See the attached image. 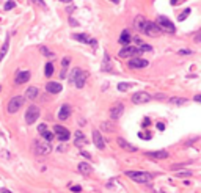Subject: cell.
<instances>
[{
  "instance_id": "9",
  "label": "cell",
  "mask_w": 201,
  "mask_h": 193,
  "mask_svg": "<svg viewBox=\"0 0 201 193\" xmlns=\"http://www.w3.org/2000/svg\"><path fill=\"white\" fill-rule=\"evenodd\" d=\"M123 112H124V105L121 104V102H116V104H113L112 107H110V118L113 119V121H116V119H120L121 118V115H123Z\"/></svg>"
},
{
  "instance_id": "10",
  "label": "cell",
  "mask_w": 201,
  "mask_h": 193,
  "mask_svg": "<svg viewBox=\"0 0 201 193\" xmlns=\"http://www.w3.org/2000/svg\"><path fill=\"white\" fill-rule=\"evenodd\" d=\"M54 132H55V135H57V138L60 141H68L69 137H71L69 130L66 127H63V126H54Z\"/></svg>"
},
{
  "instance_id": "31",
  "label": "cell",
  "mask_w": 201,
  "mask_h": 193,
  "mask_svg": "<svg viewBox=\"0 0 201 193\" xmlns=\"http://www.w3.org/2000/svg\"><path fill=\"white\" fill-rule=\"evenodd\" d=\"M43 140H44V141H47V143H50V141L54 140V134L47 130L46 134H43Z\"/></svg>"
},
{
  "instance_id": "20",
  "label": "cell",
  "mask_w": 201,
  "mask_h": 193,
  "mask_svg": "<svg viewBox=\"0 0 201 193\" xmlns=\"http://www.w3.org/2000/svg\"><path fill=\"white\" fill-rule=\"evenodd\" d=\"M28 79H30V72L28 71H22V72H19L18 75H16V83L18 85H22V83H25V82H28Z\"/></svg>"
},
{
  "instance_id": "45",
  "label": "cell",
  "mask_w": 201,
  "mask_h": 193,
  "mask_svg": "<svg viewBox=\"0 0 201 193\" xmlns=\"http://www.w3.org/2000/svg\"><path fill=\"white\" fill-rule=\"evenodd\" d=\"M143 126H145V127L149 126V118H145V119H143Z\"/></svg>"
},
{
  "instance_id": "2",
  "label": "cell",
  "mask_w": 201,
  "mask_h": 193,
  "mask_svg": "<svg viewBox=\"0 0 201 193\" xmlns=\"http://www.w3.org/2000/svg\"><path fill=\"white\" fill-rule=\"evenodd\" d=\"M126 176L138 184H149L152 180V176L149 173H145V171H126Z\"/></svg>"
},
{
  "instance_id": "33",
  "label": "cell",
  "mask_w": 201,
  "mask_h": 193,
  "mask_svg": "<svg viewBox=\"0 0 201 193\" xmlns=\"http://www.w3.org/2000/svg\"><path fill=\"white\" fill-rule=\"evenodd\" d=\"M30 2H32V3H35V5H38V7H39V8H43V10H46V8H47V7H46V3L43 2V0H30Z\"/></svg>"
},
{
  "instance_id": "30",
  "label": "cell",
  "mask_w": 201,
  "mask_h": 193,
  "mask_svg": "<svg viewBox=\"0 0 201 193\" xmlns=\"http://www.w3.org/2000/svg\"><path fill=\"white\" fill-rule=\"evenodd\" d=\"M54 74V64L52 63H46V77H50Z\"/></svg>"
},
{
  "instance_id": "18",
  "label": "cell",
  "mask_w": 201,
  "mask_h": 193,
  "mask_svg": "<svg viewBox=\"0 0 201 193\" xmlns=\"http://www.w3.org/2000/svg\"><path fill=\"white\" fill-rule=\"evenodd\" d=\"M36 96H38V88H36V86H30V88H27V91H25L24 99H27V101H35Z\"/></svg>"
},
{
  "instance_id": "23",
  "label": "cell",
  "mask_w": 201,
  "mask_h": 193,
  "mask_svg": "<svg viewBox=\"0 0 201 193\" xmlns=\"http://www.w3.org/2000/svg\"><path fill=\"white\" fill-rule=\"evenodd\" d=\"M120 43H121V44H124V46H127V44L131 43V35H129V32H127V30H124V32L121 33V36H120Z\"/></svg>"
},
{
  "instance_id": "42",
  "label": "cell",
  "mask_w": 201,
  "mask_h": 193,
  "mask_svg": "<svg viewBox=\"0 0 201 193\" xmlns=\"http://www.w3.org/2000/svg\"><path fill=\"white\" fill-rule=\"evenodd\" d=\"M181 2H182V0H170V3H171L173 7H176V5H178V3H181Z\"/></svg>"
},
{
  "instance_id": "40",
  "label": "cell",
  "mask_w": 201,
  "mask_h": 193,
  "mask_svg": "<svg viewBox=\"0 0 201 193\" xmlns=\"http://www.w3.org/2000/svg\"><path fill=\"white\" fill-rule=\"evenodd\" d=\"M178 176L179 177H182V176H192V171H179Z\"/></svg>"
},
{
  "instance_id": "15",
  "label": "cell",
  "mask_w": 201,
  "mask_h": 193,
  "mask_svg": "<svg viewBox=\"0 0 201 193\" xmlns=\"http://www.w3.org/2000/svg\"><path fill=\"white\" fill-rule=\"evenodd\" d=\"M79 171L83 174V176H91L93 174V166L90 165V163H86V162H82V163H79Z\"/></svg>"
},
{
  "instance_id": "46",
  "label": "cell",
  "mask_w": 201,
  "mask_h": 193,
  "mask_svg": "<svg viewBox=\"0 0 201 193\" xmlns=\"http://www.w3.org/2000/svg\"><path fill=\"white\" fill-rule=\"evenodd\" d=\"M193 101H198V102H201V94H196L195 98H193Z\"/></svg>"
},
{
  "instance_id": "32",
  "label": "cell",
  "mask_w": 201,
  "mask_h": 193,
  "mask_svg": "<svg viewBox=\"0 0 201 193\" xmlns=\"http://www.w3.org/2000/svg\"><path fill=\"white\" fill-rule=\"evenodd\" d=\"M138 49H140V52H152V47H151L149 44H145V43H143Z\"/></svg>"
},
{
  "instance_id": "35",
  "label": "cell",
  "mask_w": 201,
  "mask_h": 193,
  "mask_svg": "<svg viewBox=\"0 0 201 193\" xmlns=\"http://www.w3.org/2000/svg\"><path fill=\"white\" fill-rule=\"evenodd\" d=\"M38 132H39L41 135H43V134H46V132H47V124H46V123L39 124V126H38Z\"/></svg>"
},
{
  "instance_id": "8",
  "label": "cell",
  "mask_w": 201,
  "mask_h": 193,
  "mask_svg": "<svg viewBox=\"0 0 201 193\" xmlns=\"http://www.w3.org/2000/svg\"><path fill=\"white\" fill-rule=\"evenodd\" d=\"M151 101V94L146 93V91H138L132 96V102L134 104H146Z\"/></svg>"
},
{
  "instance_id": "24",
  "label": "cell",
  "mask_w": 201,
  "mask_h": 193,
  "mask_svg": "<svg viewBox=\"0 0 201 193\" xmlns=\"http://www.w3.org/2000/svg\"><path fill=\"white\" fill-rule=\"evenodd\" d=\"M74 38L77 39V41H82V43H91L93 39L88 36V35H85V33H77V35H74Z\"/></svg>"
},
{
  "instance_id": "50",
  "label": "cell",
  "mask_w": 201,
  "mask_h": 193,
  "mask_svg": "<svg viewBox=\"0 0 201 193\" xmlns=\"http://www.w3.org/2000/svg\"><path fill=\"white\" fill-rule=\"evenodd\" d=\"M112 2H113V3H118V2H120V0H112Z\"/></svg>"
},
{
  "instance_id": "39",
  "label": "cell",
  "mask_w": 201,
  "mask_h": 193,
  "mask_svg": "<svg viewBox=\"0 0 201 193\" xmlns=\"http://www.w3.org/2000/svg\"><path fill=\"white\" fill-rule=\"evenodd\" d=\"M179 55H192V50H188V49H181V50H179Z\"/></svg>"
},
{
  "instance_id": "49",
  "label": "cell",
  "mask_w": 201,
  "mask_h": 193,
  "mask_svg": "<svg viewBox=\"0 0 201 193\" xmlns=\"http://www.w3.org/2000/svg\"><path fill=\"white\" fill-rule=\"evenodd\" d=\"M60 2H64V3H69V2H72V0H60Z\"/></svg>"
},
{
  "instance_id": "6",
  "label": "cell",
  "mask_w": 201,
  "mask_h": 193,
  "mask_svg": "<svg viewBox=\"0 0 201 193\" xmlns=\"http://www.w3.org/2000/svg\"><path fill=\"white\" fill-rule=\"evenodd\" d=\"M138 53H140V49L138 47H134V46H126L124 49H121L118 52L120 58H135Z\"/></svg>"
},
{
  "instance_id": "34",
  "label": "cell",
  "mask_w": 201,
  "mask_h": 193,
  "mask_svg": "<svg viewBox=\"0 0 201 193\" xmlns=\"http://www.w3.org/2000/svg\"><path fill=\"white\" fill-rule=\"evenodd\" d=\"M188 14H190V10L187 8V10H184V13H182V14H179V18H178V19H179V21H185V19L188 18Z\"/></svg>"
},
{
  "instance_id": "1",
  "label": "cell",
  "mask_w": 201,
  "mask_h": 193,
  "mask_svg": "<svg viewBox=\"0 0 201 193\" xmlns=\"http://www.w3.org/2000/svg\"><path fill=\"white\" fill-rule=\"evenodd\" d=\"M32 148H33V152H35L36 155H47V154L52 151L50 143L44 141L43 138H36V140H33Z\"/></svg>"
},
{
  "instance_id": "36",
  "label": "cell",
  "mask_w": 201,
  "mask_h": 193,
  "mask_svg": "<svg viewBox=\"0 0 201 193\" xmlns=\"http://www.w3.org/2000/svg\"><path fill=\"white\" fill-rule=\"evenodd\" d=\"M41 53H43V55H46V57H54V53H52L47 47H41Z\"/></svg>"
},
{
  "instance_id": "13",
  "label": "cell",
  "mask_w": 201,
  "mask_h": 193,
  "mask_svg": "<svg viewBox=\"0 0 201 193\" xmlns=\"http://www.w3.org/2000/svg\"><path fill=\"white\" fill-rule=\"evenodd\" d=\"M116 141H118V145H120V148H121L123 151H127V152H135V151H137V148H135L132 143H129L127 140H124V138H121V137H120Z\"/></svg>"
},
{
  "instance_id": "21",
  "label": "cell",
  "mask_w": 201,
  "mask_h": 193,
  "mask_svg": "<svg viewBox=\"0 0 201 193\" xmlns=\"http://www.w3.org/2000/svg\"><path fill=\"white\" fill-rule=\"evenodd\" d=\"M74 137H75V141H74V143H75V146H77V148H82V146H85V145H86L85 135H83L80 130H77V132L74 134Z\"/></svg>"
},
{
  "instance_id": "38",
  "label": "cell",
  "mask_w": 201,
  "mask_h": 193,
  "mask_svg": "<svg viewBox=\"0 0 201 193\" xmlns=\"http://www.w3.org/2000/svg\"><path fill=\"white\" fill-rule=\"evenodd\" d=\"M110 124L109 123H102V124H100V129H102V130H113V127H109Z\"/></svg>"
},
{
  "instance_id": "17",
  "label": "cell",
  "mask_w": 201,
  "mask_h": 193,
  "mask_svg": "<svg viewBox=\"0 0 201 193\" xmlns=\"http://www.w3.org/2000/svg\"><path fill=\"white\" fill-rule=\"evenodd\" d=\"M46 89H47V93H50V94H57V93L61 91V85L57 83V82H49V83L46 85Z\"/></svg>"
},
{
  "instance_id": "29",
  "label": "cell",
  "mask_w": 201,
  "mask_h": 193,
  "mask_svg": "<svg viewBox=\"0 0 201 193\" xmlns=\"http://www.w3.org/2000/svg\"><path fill=\"white\" fill-rule=\"evenodd\" d=\"M129 88H132V83H127V82L118 83V89H120V91H127Z\"/></svg>"
},
{
  "instance_id": "4",
  "label": "cell",
  "mask_w": 201,
  "mask_h": 193,
  "mask_svg": "<svg viewBox=\"0 0 201 193\" xmlns=\"http://www.w3.org/2000/svg\"><path fill=\"white\" fill-rule=\"evenodd\" d=\"M143 32L148 35V36H160L163 32H162V28L156 24V22H149V21H146V24H145V28H143Z\"/></svg>"
},
{
  "instance_id": "44",
  "label": "cell",
  "mask_w": 201,
  "mask_h": 193,
  "mask_svg": "<svg viewBox=\"0 0 201 193\" xmlns=\"http://www.w3.org/2000/svg\"><path fill=\"white\" fill-rule=\"evenodd\" d=\"M195 41L201 43V32H199V33H196V36H195Z\"/></svg>"
},
{
  "instance_id": "5",
  "label": "cell",
  "mask_w": 201,
  "mask_h": 193,
  "mask_svg": "<svg viewBox=\"0 0 201 193\" xmlns=\"http://www.w3.org/2000/svg\"><path fill=\"white\" fill-rule=\"evenodd\" d=\"M24 105V96H14V98L8 102V113H16L19 109Z\"/></svg>"
},
{
  "instance_id": "51",
  "label": "cell",
  "mask_w": 201,
  "mask_h": 193,
  "mask_svg": "<svg viewBox=\"0 0 201 193\" xmlns=\"http://www.w3.org/2000/svg\"><path fill=\"white\" fill-rule=\"evenodd\" d=\"M159 193H163V191H159Z\"/></svg>"
},
{
  "instance_id": "37",
  "label": "cell",
  "mask_w": 201,
  "mask_h": 193,
  "mask_svg": "<svg viewBox=\"0 0 201 193\" xmlns=\"http://www.w3.org/2000/svg\"><path fill=\"white\" fill-rule=\"evenodd\" d=\"M14 7H16V3L13 2V0H10V2H7V3H5V10H7V11H8V10H13Z\"/></svg>"
},
{
  "instance_id": "12",
  "label": "cell",
  "mask_w": 201,
  "mask_h": 193,
  "mask_svg": "<svg viewBox=\"0 0 201 193\" xmlns=\"http://www.w3.org/2000/svg\"><path fill=\"white\" fill-rule=\"evenodd\" d=\"M93 143L97 149H104L106 148V143H104V138L100 135L99 130H93Z\"/></svg>"
},
{
  "instance_id": "28",
  "label": "cell",
  "mask_w": 201,
  "mask_h": 193,
  "mask_svg": "<svg viewBox=\"0 0 201 193\" xmlns=\"http://www.w3.org/2000/svg\"><path fill=\"white\" fill-rule=\"evenodd\" d=\"M102 69H104V71H106V69H109V71L112 69V64H110V57H109L107 53L104 55V64H102Z\"/></svg>"
},
{
  "instance_id": "22",
  "label": "cell",
  "mask_w": 201,
  "mask_h": 193,
  "mask_svg": "<svg viewBox=\"0 0 201 193\" xmlns=\"http://www.w3.org/2000/svg\"><path fill=\"white\" fill-rule=\"evenodd\" d=\"M85 82H86V74L82 71V72L77 75V79H75V82H74V83H75V86H77V88H83V86H85Z\"/></svg>"
},
{
  "instance_id": "43",
  "label": "cell",
  "mask_w": 201,
  "mask_h": 193,
  "mask_svg": "<svg viewBox=\"0 0 201 193\" xmlns=\"http://www.w3.org/2000/svg\"><path fill=\"white\" fill-rule=\"evenodd\" d=\"M157 129H159V130H165V124H163V123H159V124H157Z\"/></svg>"
},
{
  "instance_id": "47",
  "label": "cell",
  "mask_w": 201,
  "mask_h": 193,
  "mask_svg": "<svg viewBox=\"0 0 201 193\" xmlns=\"http://www.w3.org/2000/svg\"><path fill=\"white\" fill-rule=\"evenodd\" d=\"M80 152H82V154H83V155H85V157H86V159H90V157H91V155H90V154H88V152H85V151H80Z\"/></svg>"
},
{
  "instance_id": "27",
  "label": "cell",
  "mask_w": 201,
  "mask_h": 193,
  "mask_svg": "<svg viewBox=\"0 0 201 193\" xmlns=\"http://www.w3.org/2000/svg\"><path fill=\"white\" fill-rule=\"evenodd\" d=\"M8 46H10V39L7 38V41H5V44L2 46V50H0V61H2V58L5 57V53H7V50H8Z\"/></svg>"
},
{
  "instance_id": "26",
  "label": "cell",
  "mask_w": 201,
  "mask_h": 193,
  "mask_svg": "<svg viewBox=\"0 0 201 193\" xmlns=\"http://www.w3.org/2000/svg\"><path fill=\"white\" fill-rule=\"evenodd\" d=\"M170 102L174 104V105H185L187 104V99H184V98H171Z\"/></svg>"
},
{
  "instance_id": "19",
  "label": "cell",
  "mask_w": 201,
  "mask_h": 193,
  "mask_svg": "<svg viewBox=\"0 0 201 193\" xmlns=\"http://www.w3.org/2000/svg\"><path fill=\"white\" fill-rule=\"evenodd\" d=\"M145 24H146L145 16H137V18H135V21H134V28H135V30H138V32H143Z\"/></svg>"
},
{
  "instance_id": "7",
  "label": "cell",
  "mask_w": 201,
  "mask_h": 193,
  "mask_svg": "<svg viewBox=\"0 0 201 193\" xmlns=\"http://www.w3.org/2000/svg\"><path fill=\"white\" fill-rule=\"evenodd\" d=\"M160 28H162V32L163 30H167V32H170V33H173L174 32V25H173V22L168 19V18H165V16H157V22H156Z\"/></svg>"
},
{
  "instance_id": "14",
  "label": "cell",
  "mask_w": 201,
  "mask_h": 193,
  "mask_svg": "<svg viewBox=\"0 0 201 193\" xmlns=\"http://www.w3.org/2000/svg\"><path fill=\"white\" fill-rule=\"evenodd\" d=\"M146 155L151 157V159H157V160L168 159V152L167 151H149V152H146Z\"/></svg>"
},
{
  "instance_id": "16",
  "label": "cell",
  "mask_w": 201,
  "mask_h": 193,
  "mask_svg": "<svg viewBox=\"0 0 201 193\" xmlns=\"http://www.w3.org/2000/svg\"><path fill=\"white\" fill-rule=\"evenodd\" d=\"M69 115H71V107H69L68 104H63L61 109H60V112H58V118H60L61 121H64V119L69 118Z\"/></svg>"
},
{
  "instance_id": "25",
  "label": "cell",
  "mask_w": 201,
  "mask_h": 193,
  "mask_svg": "<svg viewBox=\"0 0 201 193\" xmlns=\"http://www.w3.org/2000/svg\"><path fill=\"white\" fill-rule=\"evenodd\" d=\"M82 72V69L80 68H74L72 71H71V74H69V82H75V79H77V75Z\"/></svg>"
},
{
  "instance_id": "48",
  "label": "cell",
  "mask_w": 201,
  "mask_h": 193,
  "mask_svg": "<svg viewBox=\"0 0 201 193\" xmlns=\"http://www.w3.org/2000/svg\"><path fill=\"white\" fill-rule=\"evenodd\" d=\"M0 193H11V191H8V190H5V188H0Z\"/></svg>"
},
{
  "instance_id": "11",
  "label": "cell",
  "mask_w": 201,
  "mask_h": 193,
  "mask_svg": "<svg viewBox=\"0 0 201 193\" xmlns=\"http://www.w3.org/2000/svg\"><path fill=\"white\" fill-rule=\"evenodd\" d=\"M149 63L146 61V60H143V58H131L129 60V68L131 69H142V68H146Z\"/></svg>"
},
{
  "instance_id": "3",
  "label": "cell",
  "mask_w": 201,
  "mask_h": 193,
  "mask_svg": "<svg viewBox=\"0 0 201 193\" xmlns=\"http://www.w3.org/2000/svg\"><path fill=\"white\" fill-rule=\"evenodd\" d=\"M39 107L38 105H30L28 109H27V112H25V123L27 124H33L38 118H39Z\"/></svg>"
},
{
  "instance_id": "41",
  "label": "cell",
  "mask_w": 201,
  "mask_h": 193,
  "mask_svg": "<svg viewBox=\"0 0 201 193\" xmlns=\"http://www.w3.org/2000/svg\"><path fill=\"white\" fill-rule=\"evenodd\" d=\"M71 190H72V191H80L82 187H80V185H74V187H71Z\"/></svg>"
}]
</instances>
